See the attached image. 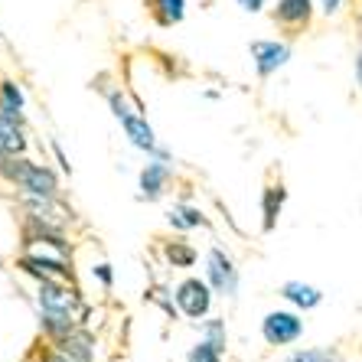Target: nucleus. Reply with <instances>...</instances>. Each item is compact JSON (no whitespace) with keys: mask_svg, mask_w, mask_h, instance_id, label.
I'll return each instance as SVG.
<instances>
[{"mask_svg":"<svg viewBox=\"0 0 362 362\" xmlns=\"http://www.w3.org/2000/svg\"><path fill=\"white\" fill-rule=\"evenodd\" d=\"M105 98H108L111 115H115V121L121 124L127 144H131L134 151L147 153V157H157V160H173V153H170L167 147L157 141V131L151 127V121L144 118L141 101L127 98L124 88H108V92H105Z\"/></svg>","mask_w":362,"mask_h":362,"instance_id":"nucleus-1","label":"nucleus"},{"mask_svg":"<svg viewBox=\"0 0 362 362\" xmlns=\"http://www.w3.org/2000/svg\"><path fill=\"white\" fill-rule=\"evenodd\" d=\"M0 180H4V183H10L17 193L62 196L59 173H56L49 163L30 160L26 153H20V157H0Z\"/></svg>","mask_w":362,"mask_h":362,"instance_id":"nucleus-2","label":"nucleus"},{"mask_svg":"<svg viewBox=\"0 0 362 362\" xmlns=\"http://www.w3.org/2000/svg\"><path fill=\"white\" fill-rule=\"evenodd\" d=\"M72 258L49 248H23V255L17 258V268L23 271L26 278L33 281H72Z\"/></svg>","mask_w":362,"mask_h":362,"instance_id":"nucleus-3","label":"nucleus"},{"mask_svg":"<svg viewBox=\"0 0 362 362\" xmlns=\"http://www.w3.org/2000/svg\"><path fill=\"white\" fill-rule=\"evenodd\" d=\"M212 297H216V291H212V284L206 278H196V274H189V278H183L177 287H173V300H177L180 313H183L186 320H206L212 310Z\"/></svg>","mask_w":362,"mask_h":362,"instance_id":"nucleus-4","label":"nucleus"},{"mask_svg":"<svg viewBox=\"0 0 362 362\" xmlns=\"http://www.w3.org/2000/svg\"><path fill=\"white\" fill-rule=\"evenodd\" d=\"M206 281L212 284L216 297H228V300H232V297L238 294V284H242L238 264L219 245H212L209 252H206Z\"/></svg>","mask_w":362,"mask_h":362,"instance_id":"nucleus-5","label":"nucleus"},{"mask_svg":"<svg viewBox=\"0 0 362 362\" xmlns=\"http://www.w3.org/2000/svg\"><path fill=\"white\" fill-rule=\"evenodd\" d=\"M303 323L300 310H268L262 320V339L268 346H291L303 337Z\"/></svg>","mask_w":362,"mask_h":362,"instance_id":"nucleus-6","label":"nucleus"},{"mask_svg":"<svg viewBox=\"0 0 362 362\" xmlns=\"http://www.w3.org/2000/svg\"><path fill=\"white\" fill-rule=\"evenodd\" d=\"M173 160H157V157H147L141 177H137V196L144 202H157L167 196L170 180H173Z\"/></svg>","mask_w":362,"mask_h":362,"instance_id":"nucleus-7","label":"nucleus"},{"mask_svg":"<svg viewBox=\"0 0 362 362\" xmlns=\"http://www.w3.org/2000/svg\"><path fill=\"white\" fill-rule=\"evenodd\" d=\"M248 52H252L258 78H271L278 69H284L287 62H291V46L281 40H255L252 46H248Z\"/></svg>","mask_w":362,"mask_h":362,"instance_id":"nucleus-8","label":"nucleus"},{"mask_svg":"<svg viewBox=\"0 0 362 362\" xmlns=\"http://www.w3.org/2000/svg\"><path fill=\"white\" fill-rule=\"evenodd\" d=\"M271 17L284 33H303L313 20V0H278Z\"/></svg>","mask_w":362,"mask_h":362,"instance_id":"nucleus-9","label":"nucleus"},{"mask_svg":"<svg viewBox=\"0 0 362 362\" xmlns=\"http://www.w3.org/2000/svg\"><path fill=\"white\" fill-rule=\"evenodd\" d=\"M52 346H56L59 353H66L69 359H76V362H95V353H98V343H95L92 329L85 327V323L76 327L72 333H66V337L52 339Z\"/></svg>","mask_w":362,"mask_h":362,"instance_id":"nucleus-10","label":"nucleus"},{"mask_svg":"<svg viewBox=\"0 0 362 362\" xmlns=\"http://www.w3.org/2000/svg\"><path fill=\"white\" fill-rule=\"evenodd\" d=\"M281 297H284L294 310H300V313H307V310H317L323 303V291L320 287H313V284H307V281H284L281 284V291H278Z\"/></svg>","mask_w":362,"mask_h":362,"instance_id":"nucleus-11","label":"nucleus"},{"mask_svg":"<svg viewBox=\"0 0 362 362\" xmlns=\"http://www.w3.org/2000/svg\"><path fill=\"white\" fill-rule=\"evenodd\" d=\"M167 226L180 235H186V232H196V228H209V216L193 202H173L167 212Z\"/></svg>","mask_w":362,"mask_h":362,"instance_id":"nucleus-12","label":"nucleus"},{"mask_svg":"<svg viewBox=\"0 0 362 362\" xmlns=\"http://www.w3.org/2000/svg\"><path fill=\"white\" fill-rule=\"evenodd\" d=\"M284 202H287V186L281 183H268L262 189V232L271 235L274 228H278V219L281 212H284Z\"/></svg>","mask_w":362,"mask_h":362,"instance_id":"nucleus-13","label":"nucleus"},{"mask_svg":"<svg viewBox=\"0 0 362 362\" xmlns=\"http://www.w3.org/2000/svg\"><path fill=\"white\" fill-rule=\"evenodd\" d=\"M26 151H30V141H26L23 124L0 115V157H20Z\"/></svg>","mask_w":362,"mask_h":362,"instance_id":"nucleus-14","label":"nucleus"},{"mask_svg":"<svg viewBox=\"0 0 362 362\" xmlns=\"http://www.w3.org/2000/svg\"><path fill=\"white\" fill-rule=\"evenodd\" d=\"M23 111H26V95H23V88H20V82L0 78V115L23 124Z\"/></svg>","mask_w":362,"mask_h":362,"instance_id":"nucleus-15","label":"nucleus"},{"mask_svg":"<svg viewBox=\"0 0 362 362\" xmlns=\"http://www.w3.org/2000/svg\"><path fill=\"white\" fill-rule=\"evenodd\" d=\"M76 327H82V320H78V317H72V313L40 310V333L46 337V343H52V339L66 337V333H72Z\"/></svg>","mask_w":362,"mask_h":362,"instance_id":"nucleus-16","label":"nucleus"},{"mask_svg":"<svg viewBox=\"0 0 362 362\" xmlns=\"http://www.w3.org/2000/svg\"><path fill=\"white\" fill-rule=\"evenodd\" d=\"M160 255H163V262L170 264V268H193L196 262H199V252H196L189 242H183V238H170V242L160 245Z\"/></svg>","mask_w":362,"mask_h":362,"instance_id":"nucleus-17","label":"nucleus"},{"mask_svg":"<svg viewBox=\"0 0 362 362\" xmlns=\"http://www.w3.org/2000/svg\"><path fill=\"white\" fill-rule=\"evenodd\" d=\"M151 13L160 26H177L186 17V0H151Z\"/></svg>","mask_w":362,"mask_h":362,"instance_id":"nucleus-18","label":"nucleus"},{"mask_svg":"<svg viewBox=\"0 0 362 362\" xmlns=\"http://www.w3.org/2000/svg\"><path fill=\"white\" fill-rule=\"evenodd\" d=\"M287 362H343V353L333 346H310V349H294Z\"/></svg>","mask_w":362,"mask_h":362,"instance_id":"nucleus-19","label":"nucleus"},{"mask_svg":"<svg viewBox=\"0 0 362 362\" xmlns=\"http://www.w3.org/2000/svg\"><path fill=\"white\" fill-rule=\"evenodd\" d=\"M199 333H202V339H209L216 349H222V353L228 349V329H226V320H222V317H206Z\"/></svg>","mask_w":362,"mask_h":362,"instance_id":"nucleus-20","label":"nucleus"},{"mask_svg":"<svg viewBox=\"0 0 362 362\" xmlns=\"http://www.w3.org/2000/svg\"><path fill=\"white\" fill-rule=\"evenodd\" d=\"M144 300H151L153 307H160V310L167 313L170 320H180V317H183V313H180V307H177V300H173V291H167V287H160V284L151 287Z\"/></svg>","mask_w":362,"mask_h":362,"instance_id":"nucleus-21","label":"nucleus"},{"mask_svg":"<svg viewBox=\"0 0 362 362\" xmlns=\"http://www.w3.org/2000/svg\"><path fill=\"white\" fill-rule=\"evenodd\" d=\"M222 359H226V353L216 349L209 339H202V337H199V343L189 349V356H186V362H222Z\"/></svg>","mask_w":362,"mask_h":362,"instance_id":"nucleus-22","label":"nucleus"},{"mask_svg":"<svg viewBox=\"0 0 362 362\" xmlns=\"http://www.w3.org/2000/svg\"><path fill=\"white\" fill-rule=\"evenodd\" d=\"M92 281H98L105 291H111V287H115V268H111L108 262H95L92 264Z\"/></svg>","mask_w":362,"mask_h":362,"instance_id":"nucleus-23","label":"nucleus"},{"mask_svg":"<svg viewBox=\"0 0 362 362\" xmlns=\"http://www.w3.org/2000/svg\"><path fill=\"white\" fill-rule=\"evenodd\" d=\"M40 362H76V359H69V356L59 353V349H56L52 343H46V346L40 349Z\"/></svg>","mask_w":362,"mask_h":362,"instance_id":"nucleus-24","label":"nucleus"},{"mask_svg":"<svg viewBox=\"0 0 362 362\" xmlns=\"http://www.w3.org/2000/svg\"><path fill=\"white\" fill-rule=\"evenodd\" d=\"M52 147V153H56V160H59V167H62V173H72V167H69V157L62 153V147H59V141H52L49 144Z\"/></svg>","mask_w":362,"mask_h":362,"instance_id":"nucleus-25","label":"nucleus"},{"mask_svg":"<svg viewBox=\"0 0 362 362\" xmlns=\"http://www.w3.org/2000/svg\"><path fill=\"white\" fill-rule=\"evenodd\" d=\"M235 4L245 10V13H262L264 10V0H235Z\"/></svg>","mask_w":362,"mask_h":362,"instance_id":"nucleus-26","label":"nucleus"},{"mask_svg":"<svg viewBox=\"0 0 362 362\" xmlns=\"http://www.w3.org/2000/svg\"><path fill=\"white\" fill-rule=\"evenodd\" d=\"M339 7H343V0H320V10L327 13V17H333V13H339Z\"/></svg>","mask_w":362,"mask_h":362,"instance_id":"nucleus-27","label":"nucleus"},{"mask_svg":"<svg viewBox=\"0 0 362 362\" xmlns=\"http://www.w3.org/2000/svg\"><path fill=\"white\" fill-rule=\"evenodd\" d=\"M356 82H359V88H362V46H359V52H356Z\"/></svg>","mask_w":362,"mask_h":362,"instance_id":"nucleus-28","label":"nucleus"}]
</instances>
